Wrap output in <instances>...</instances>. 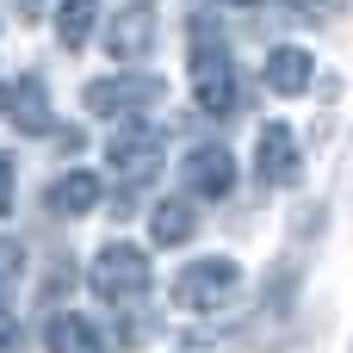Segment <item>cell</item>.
<instances>
[{
  "mask_svg": "<svg viewBox=\"0 0 353 353\" xmlns=\"http://www.w3.org/2000/svg\"><path fill=\"white\" fill-rule=\"evenodd\" d=\"M93 298L99 304H112V310H130V304H143L149 298V254L137 248V242H105L99 254H93Z\"/></svg>",
  "mask_w": 353,
  "mask_h": 353,
  "instance_id": "cell-1",
  "label": "cell"
},
{
  "mask_svg": "<svg viewBox=\"0 0 353 353\" xmlns=\"http://www.w3.org/2000/svg\"><path fill=\"white\" fill-rule=\"evenodd\" d=\"M192 93L211 118H230L236 112V68L211 31V19H192Z\"/></svg>",
  "mask_w": 353,
  "mask_h": 353,
  "instance_id": "cell-2",
  "label": "cell"
},
{
  "mask_svg": "<svg viewBox=\"0 0 353 353\" xmlns=\"http://www.w3.org/2000/svg\"><path fill=\"white\" fill-rule=\"evenodd\" d=\"M236 279H242V267H236L230 254L192 261V267L174 279V304H180V310H217V304L236 292Z\"/></svg>",
  "mask_w": 353,
  "mask_h": 353,
  "instance_id": "cell-3",
  "label": "cell"
},
{
  "mask_svg": "<svg viewBox=\"0 0 353 353\" xmlns=\"http://www.w3.org/2000/svg\"><path fill=\"white\" fill-rule=\"evenodd\" d=\"M155 99H161V81H149V74H112V81L87 87V112H99V118H137Z\"/></svg>",
  "mask_w": 353,
  "mask_h": 353,
  "instance_id": "cell-4",
  "label": "cell"
},
{
  "mask_svg": "<svg viewBox=\"0 0 353 353\" xmlns=\"http://www.w3.org/2000/svg\"><path fill=\"white\" fill-rule=\"evenodd\" d=\"M105 155H112V174L137 186V180H149V174H155V161H161V130L130 118V124H118V137L105 143Z\"/></svg>",
  "mask_w": 353,
  "mask_h": 353,
  "instance_id": "cell-5",
  "label": "cell"
},
{
  "mask_svg": "<svg viewBox=\"0 0 353 353\" xmlns=\"http://www.w3.org/2000/svg\"><path fill=\"white\" fill-rule=\"evenodd\" d=\"M149 43H155V0H124L118 19H112V31H105L112 62H143Z\"/></svg>",
  "mask_w": 353,
  "mask_h": 353,
  "instance_id": "cell-6",
  "label": "cell"
},
{
  "mask_svg": "<svg viewBox=\"0 0 353 353\" xmlns=\"http://www.w3.org/2000/svg\"><path fill=\"white\" fill-rule=\"evenodd\" d=\"M254 168H261V180H267V186H292V180L304 174L298 143H292V130H285V124H261V137H254Z\"/></svg>",
  "mask_w": 353,
  "mask_h": 353,
  "instance_id": "cell-7",
  "label": "cell"
},
{
  "mask_svg": "<svg viewBox=\"0 0 353 353\" xmlns=\"http://www.w3.org/2000/svg\"><path fill=\"white\" fill-rule=\"evenodd\" d=\"M186 186H192L199 199H223V192L236 186V161H230V149H192V161H186Z\"/></svg>",
  "mask_w": 353,
  "mask_h": 353,
  "instance_id": "cell-8",
  "label": "cell"
},
{
  "mask_svg": "<svg viewBox=\"0 0 353 353\" xmlns=\"http://www.w3.org/2000/svg\"><path fill=\"white\" fill-rule=\"evenodd\" d=\"M261 74H267V87H273V93H285V99H292V93H304V87H310L316 62H310L304 50H292V43H285V50H273V56L261 62Z\"/></svg>",
  "mask_w": 353,
  "mask_h": 353,
  "instance_id": "cell-9",
  "label": "cell"
},
{
  "mask_svg": "<svg viewBox=\"0 0 353 353\" xmlns=\"http://www.w3.org/2000/svg\"><path fill=\"white\" fill-rule=\"evenodd\" d=\"M6 118L19 130H50V99H43V81L25 74L19 87H6Z\"/></svg>",
  "mask_w": 353,
  "mask_h": 353,
  "instance_id": "cell-10",
  "label": "cell"
},
{
  "mask_svg": "<svg viewBox=\"0 0 353 353\" xmlns=\"http://www.w3.org/2000/svg\"><path fill=\"white\" fill-rule=\"evenodd\" d=\"M43 341H50V353H105V347H99V335H93V323L74 316V310H56L50 329H43Z\"/></svg>",
  "mask_w": 353,
  "mask_h": 353,
  "instance_id": "cell-11",
  "label": "cell"
},
{
  "mask_svg": "<svg viewBox=\"0 0 353 353\" xmlns=\"http://www.w3.org/2000/svg\"><path fill=\"white\" fill-rule=\"evenodd\" d=\"M99 205V180L93 174H62L56 186H50V211L56 217H87Z\"/></svg>",
  "mask_w": 353,
  "mask_h": 353,
  "instance_id": "cell-12",
  "label": "cell"
},
{
  "mask_svg": "<svg viewBox=\"0 0 353 353\" xmlns=\"http://www.w3.org/2000/svg\"><path fill=\"white\" fill-rule=\"evenodd\" d=\"M199 230V217H192V205L186 199H161L155 211H149V236L161 242V248H174V242H186Z\"/></svg>",
  "mask_w": 353,
  "mask_h": 353,
  "instance_id": "cell-13",
  "label": "cell"
},
{
  "mask_svg": "<svg viewBox=\"0 0 353 353\" xmlns=\"http://www.w3.org/2000/svg\"><path fill=\"white\" fill-rule=\"evenodd\" d=\"M93 19H99V0H62V6H56V37H62V50H81L87 31H93Z\"/></svg>",
  "mask_w": 353,
  "mask_h": 353,
  "instance_id": "cell-14",
  "label": "cell"
},
{
  "mask_svg": "<svg viewBox=\"0 0 353 353\" xmlns=\"http://www.w3.org/2000/svg\"><path fill=\"white\" fill-rule=\"evenodd\" d=\"M25 273V254H19V242H0V285L6 279H19Z\"/></svg>",
  "mask_w": 353,
  "mask_h": 353,
  "instance_id": "cell-15",
  "label": "cell"
},
{
  "mask_svg": "<svg viewBox=\"0 0 353 353\" xmlns=\"http://www.w3.org/2000/svg\"><path fill=\"white\" fill-rule=\"evenodd\" d=\"M298 19H329V12H341V0H285Z\"/></svg>",
  "mask_w": 353,
  "mask_h": 353,
  "instance_id": "cell-16",
  "label": "cell"
},
{
  "mask_svg": "<svg viewBox=\"0 0 353 353\" xmlns=\"http://www.w3.org/2000/svg\"><path fill=\"white\" fill-rule=\"evenodd\" d=\"M6 211H12V161L0 155V217H6Z\"/></svg>",
  "mask_w": 353,
  "mask_h": 353,
  "instance_id": "cell-17",
  "label": "cell"
},
{
  "mask_svg": "<svg viewBox=\"0 0 353 353\" xmlns=\"http://www.w3.org/2000/svg\"><path fill=\"white\" fill-rule=\"evenodd\" d=\"M12 341H19V316H12L6 298H0V347H12Z\"/></svg>",
  "mask_w": 353,
  "mask_h": 353,
  "instance_id": "cell-18",
  "label": "cell"
},
{
  "mask_svg": "<svg viewBox=\"0 0 353 353\" xmlns=\"http://www.w3.org/2000/svg\"><path fill=\"white\" fill-rule=\"evenodd\" d=\"M0 112H6V87H0Z\"/></svg>",
  "mask_w": 353,
  "mask_h": 353,
  "instance_id": "cell-19",
  "label": "cell"
}]
</instances>
